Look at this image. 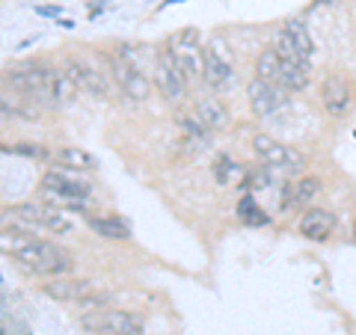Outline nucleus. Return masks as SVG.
I'll return each instance as SVG.
<instances>
[{
	"instance_id": "29",
	"label": "nucleus",
	"mask_w": 356,
	"mask_h": 335,
	"mask_svg": "<svg viewBox=\"0 0 356 335\" xmlns=\"http://www.w3.org/2000/svg\"><path fill=\"white\" fill-rule=\"evenodd\" d=\"M318 3H332V0H318Z\"/></svg>"
},
{
	"instance_id": "9",
	"label": "nucleus",
	"mask_w": 356,
	"mask_h": 335,
	"mask_svg": "<svg viewBox=\"0 0 356 335\" xmlns=\"http://www.w3.org/2000/svg\"><path fill=\"white\" fill-rule=\"evenodd\" d=\"M247 101H250L255 116H261V119L273 116L276 110H282V104H285V89L280 83L255 77V81H250V86H247Z\"/></svg>"
},
{
	"instance_id": "27",
	"label": "nucleus",
	"mask_w": 356,
	"mask_h": 335,
	"mask_svg": "<svg viewBox=\"0 0 356 335\" xmlns=\"http://www.w3.org/2000/svg\"><path fill=\"white\" fill-rule=\"evenodd\" d=\"M9 152L15 154H24V158H33V161H48V149L42 142H33V140H21V142H13Z\"/></svg>"
},
{
	"instance_id": "4",
	"label": "nucleus",
	"mask_w": 356,
	"mask_h": 335,
	"mask_svg": "<svg viewBox=\"0 0 356 335\" xmlns=\"http://www.w3.org/2000/svg\"><path fill=\"white\" fill-rule=\"evenodd\" d=\"M107 65H110V77H113V83H116L128 98H134V101H146V98L152 95V81L137 69V65L131 63V57H119V54H110Z\"/></svg>"
},
{
	"instance_id": "19",
	"label": "nucleus",
	"mask_w": 356,
	"mask_h": 335,
	"mask_svg": "<svg viewBox=\"0 0 356 335\" xmlns=\"http://www.w3.org/2000/svg\"><path fill=\"white\" fill-rule=\"evenodd\" d=\"M57 163L63 166V170H74V172H92V170H98V161L89 152L77 149V146H63L57 152Z\"/></svg>"
},
{
	"instance_id": "28",
	"label": "nucleus",
	"mask_w": 356,
	"mask_h": 335,
	"mask_svg": "<svg viewBox=\"0 0 356 335\" xmlns=\"http://www.w3.org/2000/svg\"><path fill=\"white\" fill-rule=\"evenodd\" d=\"M15 116H21V119H27V122H33V113H27V110H21V107H15L13 101H6L3 95H0V122H9V119H15Z\"/></svg>"
},
{
	"instance_id": "23",
	"label": "nucleus",
	"mask_w": 356,
	"mask_h": 335,
	"mask_svg": "<svg viewBox=\"0 0 356 335\" xmlns=\"http://www.w3.org/2000/svg\"><path fill=\"white\" fill-rule=\"evenodd\" d=\"M175 125L181 128L184 137H191V140H202V142H211V128L205 125L202 119H199V113H184V116H178V119H175Z\"/></svg>"
},
{
	"instance_id": "30",
	"label": "nucleus",
	"mask_w": 356,
	"mask_h": 335,
	"mask_svg": "<svg viewBox=\"0 0 356 335\" xmlns=\"http://www.w3.org/2000/svg\"><path fill=\"white\" fill-rule=\"evenodd\" d=\"M353 234H356V220H353Z\"/></svg>"
},
{
	"instance_id": "25",
	"label": "nucleus",
	"mask_w": 356,
	"mask_h": 335,
	"mask_svg": "<svg viewBox=\"0 0 356 335\" xmlns=\"http://www.w3.org/2000/svg\"><path fill=\"white\" fill-rule=\"evenodd\" d=\"M273 51L280 54V57L285 60V63H297V60H306L303 54H300V48H297V42L291 39V33H288L285 27L276 33V39H273Z\"/></svg>"
},
{
	"instance_id": "7",
	"label": "nucleus",
	"mask_w": 356,
	"mask_h": 335,
	"mask_svg": "<svg viewBox=\"0 0 356 335\" xmlns=\"http://www.w3.org/2000/svg\"><path fill=\"white\" fill-rule=\"evenodd\" d=\"M6 83L13 86L15 92L33 98V101L51 104V95H48V69H42V65H36V63L18 65V69H9L6 72Z\"/></svg>"
},
{
	"instance_id": "8",
	"label": "nucleus",
	"mask_w": 356,
	"mask_h": 335,
	"mask_svg": "<svg viewBox=\"0 0 356 335\" xmlns=\"http://www.w3.org/2000/svg\"><path fill=\"white\" fill-rule=\"evenodd\" d=\"M187 81H191V77L178 69L170 54L163 51L158 65H154V86L161 89V95L166 98V101H181V98L187 95Z\"/></svg>"
},
{
	"instance_id": "11",
	"label": "nucleus",
	"mask_w": 356,
	"mask_h": 335,
	"mask_svg": "<svg viewBox=\"0 0 356 335\" xmlns=\"http://www.w3.org/2000/svg\"><path fill=\"white\" fill-rule=\"evenodd\" d=\"M63 72L72 77L74 81V86L77 89H83L86 95H95V98H107V92H110V86H107V77L102 74V72H95L92 65H86L83 60H65V65H63Z\"/></svg>"
},
{
	"instance_id": "14",
	"label": "nucleus",
	"mask_w": 356,
	"mask_h": 335,
	"mask_svg": "<svg viewBox=\"0 0 356 335\" xmlns=\"http://www.w3.org/2000/svg\"><path fill=\"white\" fill-rule=\"evenodd\" d=\"M321 101H324L327 113L330 116H344L350 107V89L344 81H339V77H327L324 86H321Z\"/></svg>"
},
{
	"instance_id": "13",
	"label": "nucleus",
	"mask_w": 356,
	"mask_h": 335,
	"mask_svg": "<svg viewBox=\"0 0 356 335\" xmlns=\"http://www.w3.org/2000/svg\"><path fill=\"white\" fill-rule=\"evenodd\" d=\"M297 229L309 240H324L332 234V229H336V214H332V211H324V208H312L300 217Z\"/></svg>"
},
{
	"instance_id": "6",
	"label": "nucleus",
	"mask_w": 356,
	"mask_h": 335,
	"mask_svg": "<svg viewBox=\"0 0 356 335\" xmlns=\"http://www.w3.org/2000/svg\"><path fill=\"white\" fill-rule=\"evenodd\" d=\"M252 152H255V158H259L264 166H270V170H291L294 172V170H303V163H306L300 152L288 149L285 142L267 137V133H255Z\"/></svg>"
},
{
	"instance_id": "21",
	"label": "nucleus",
	"mask_w": 356,
	"mask_h": 335,
	"mask_svg": "<svg viewBox=\"0 0 356 335\" xmlns=\"http://www.w3.org/2000/svg\"><path fill=\"white\" fill-rule=\"evenodd\" d=\"M196 113H199V119H202L211 131H222L229 125V110L222 107L217 98H205V101H199Z\"/></svg>"
},
{
	"instance_id": "16",
	"label": "nucleus",
	"mask_w": 356,
	"mask_h": 335,
	"mask_svg": "<svg viewBox=\"0 0 356 335\" xmlns=\"http://www.w3.org/2000/svg\"><path fill=\"white\" fill-rule=\"evenodd\" d=\"M81 89L74 86V81L65 72L60 69H48V95H51V104H57V107H69L74 104V98Z\"/></svg>"
},
{
	"instance_id": "3",
	"label": "nucleus",
	"mask_w": 356,
	"mask_h": 335,
	"mask_svg": "<svg viewBox=\"0 0 356 335\" xmlns=\"http://www.w3.org/2000/svg\"><path fill=\"white\" fill-rule=\"evenodd\" d=\"M232 51L222 39H211L202 48V81L211 89H226L232 83Z\"/></svg>"
},
{
	"instance_id": "2",
	"label": "nucleus",
	"mask_w": 356,
	"mask_h": 335,
	"mask_svg": "<svg viewBox=\"0 0 356 335\" xmlns=\"http://www.w3.org/2000/svg\"><path fill=\"white\" fill-rule=\"evenodd\" d=\"M81 327L95 335H143V320L119 309H92L81 318Z\"/></svg>"
},
{
	"instance_id": "15",
	"label": "nucleus",
	"mask_w": 356,
	"mask_h": 335,
	"mask_svg": "<svg viewBox=\"0 0 356 335\" xmlns=\"http://www.w3.org/2000/svg\"><path fill=\"white\" fill-rule=\"evenodd\" d=\"M86 222L98 238H107V240H128L131 238V226L116 214H89Z\"/></svg>"
},
{
	"instance_id": "26",
	"label": "nucleus",
	"mask_w": 356,
	"mask_h": 335,
	"mask_svg": "<svg viewBox=\"0 0 356 335\" xmlns=\"http://www.w3.org/2000/svg\"><path fill=\"white\" fill-rule=\"evenodd\" d=\"M238 172H247V170H241V166H238L235 161H232L229 154H220V158L214 161V178H217L220 184H229Z\"/></svg>"
},
{
	"instance_id": "1",
	"label": "nucleus",
	"mask_w": 356,
	"mask_h": 335,
	"mask_svg": "<svg viewBox=\"0 0 356 335\" xmlns=\"http://www.w3.org/2000/svg\"><path fill=\"white\" fill-rule=\"evenodd\" d=\"M0 252L13 255L33 273L42 276H65L74 267V259L69 250H63L60 243L42 240L36 234L24 229H6L0 231Z\"/></svg>"
},
{
	"instance_id": "24",
	"label": "nucleus",
	"mask_w": 356,
	"mask_h": 335,
	"mask_svg": "<svg viewBox=\"0 0 356 335\" xmlns=\"http://www.w3.org/2000/svg\"><path fill=\"white\" fill-rule=\"evenodd\" d=\"M285 30L291 33V39L297 42L300 54H303L306 60H312V54H315V42H312V36H309V30H306V24H303V21H300V18L285 21Z\"/></svg>"
},
{
	"instance_id": "18",
	"label": "nucleus",
	"mask_w": 356,
	"mask_h": 335,
	"mask_svg": "<svg viewBox=\"0 0 356 335\" xmlns=\"http://www.w3.org/2000/svg\"><path fill=\"white\" fill-rule=\"evenodd\" d=\"M309 77H312V65L309 60H297V63H285L282 60V72L276 77V83L288 92H300V89L309 86Z\"/></svg>"
},
{
	"instance_id": "5",
	"label": "nucleus",
	"mask_w": 356,
	"mask_h": 335,
	"mask_svg": "<svg viewBox=\"0 0 356 335\" xmlns=\"http://www.w3.org/2000/svg\"><path fill=\"white\" fill-rule=\"evenodd\" d=\"M166 54L172 57V63L181 69L187 77H202V42H199V33L191 30H181L170 39V48Z\"/></svg>"
},
{
	"instance_id": "22",
	"label": "nucleus",
	"mask_w": 356,
	"mask_h": 335,
	"mask_svg": "<svg viewBox=\"0 0 356 335\" xmlns=\"http://www.w3.org/2000/svg\"><path fill=\"white\" fill-rule=\"evenodd\" d=\"M280 72H282V57L273 51V44H267V48H261L259 60H255V77H261V81L276 83V77H280Z\"/></svg>"
},
{
	"instance_id": "12",
	"label": "nucleus",
	"mask_w": 356,
	"mask_h": 335,
	"mask_svg": "<svg viewBox=\"0 0 356 335\" xmlns=\"http://www.w3.org/2000/svg\"><path fill=\"white\" fill-rule=\"evenodd\" d=\"M44 294L57 303H83V300L92 294V282L86 279H69V276H54L48 285H44Z\"/></svg>"
},
{
	"instance_id": "10",
	"label": "nucleus",
	"mask_w": 356,
	"mask_h": 335,
	"mask_svg": "<svg viewBox=\"0 0 356 335\" xmlns=\"http://www.w3.org/2000/svg\"><path fill=\"white\" fill-rule=\"evenodd\" d=\"M42 190L51 193V196H57L60 202H81V199H86L89 193H92V187H89L86 181L69 178L60 170H51V172L42 175Z\"/></svg>"
},
{
	"instance_id": "20",
	"label": "nucleus",
	"mask_w": 356,
	"mask_h": 335,
	"mask_svg": "<svg viewBox=\"0 0 356 335\" xmlns=\"http://www.w3.org/2000/svg\"><path fill=\"white\" fill-rule=\"evenodd\" d=\"M238 220L243 222V226H250V229H261V226L270 222V214H267V211L255 202L250 193H243L238 199Z\"/></svg>"
},
{
	"instance_id": "17",
	"label": "nucleus",
	"mask_w": 356,
	"mask_h": 335,
	"mask_svg": "<svg viewBox=\"0 0 356 335\" xmlns=\"http://www.w3.org/2000/svg\"><path fill=\"white\" fill-rule=\"evenodd\" d=\"M318 190H321V178H315V175L297 178L294 184H288L282 190V208H297V205L309 202V199L318 196Z\"/></svg>"
}]
</instances>
